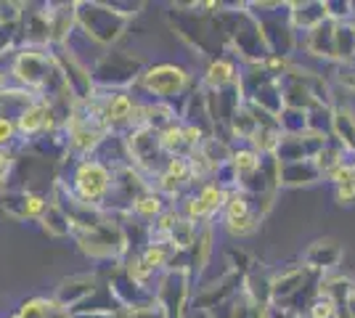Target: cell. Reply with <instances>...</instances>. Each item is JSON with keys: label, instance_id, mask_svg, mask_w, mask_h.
I'll use <instances>...</instances> for the list:
<instances>
[{"label": "cell", "instance_id": "obj_9", "mask_svg": "<svg viewBox=\"0 0 355 318\" xmlns=\"http://www.w3.org/2000/svg\"><path fill=\"white\" fill-rule=\"evenodd\" d=\"M40 226L48 236H53V239H67V236H72V223H69V218H67V212L61 210L59 204H53L51 202V207L45 210V215L40 218Z\"/></svg>", "mask_w": 355, "mask_h": 318}, {"label": "cell", "instance_id": "obj_7", "mask_svg": "<svg viewBox=\"0 0 355 318\" xmlns=\"http://www.w3.org/2000/svg\"><path fill=\"white\" fill-rule=\"evenodd\" d=\"M164 210H167V199L148 186L138 197H133L130 207H128V218H133L135 223H141V226H151Z\"/></svg>", "mask_w": 355, "mask_h": 318}, {"label": "cell", "instance_id": "obj_17", "mask_svg": "<svg viewBox=\"0 0 355 318\" xmlns=\"http://www.w3.org/2000/svg\"><path fill=\"white\" fill-rule=\"evenodd\" d=\"M6 88H8V85H0V96H3V91H6Z\"/></svg>", "mask_w": 355, "mask_h": 318}, {"label": "cell", "instance_id": "obj_12", "mask_svg": "<svg viewBox=\"0 0 355 318\" xmlns=\"http://www.w3.org/2000/svg\"><path fill=\"white\" fill-rule=\"evenodd\" d=\"M311 316L313 318H334L337 316V303L329 292H321L311 303Z\"/></svg>", "mask_w": 355, "mask_h": 318}, {"label": "cell", "instance_id": "obj_5", "mask_svg": "<svg viewBox=\"0 0 355 318\" xmlns=\"http://www.w3.org/2000/svg\"><path fill=\"white\" fill-rule=\"evenodd\" d=\"M48 207H51V197L48 194L21 191V188H6L0 194V212L6 218L16 220V223H24V220L40 223V218L45 215Z\"/></svg>", "mask_w": 355, "mask_h": 318}, {"label": "cell", "instance_id": "obj_4", "mask_svg": "<svg viewBox=\"0 0 355 318\" xmlns=\"http://www.w3.org/2000/svg\"><path fill=\"white\" fill-rule=\"evenodd\" d=\"M189 85H191L189 69H183L180 64H167V61H164V64L146 67V69L138 75L133 88L151 96L154 104H167V101H173L178 96H183Z\"/></svg>", "mask_w": 355, "mask_h": 318}, {"label": "cell", "instance_id": "obj_13", "mask_svg": "<svg viewBox=\"0 0 355 318\" xmlns=\"http://www.w3.org/2000/svg\"><path fill=\"white\" fill-rule=\"evenodd\" d=\"M326 178H329V181H334L337 186L353 181V162H340V165H334L329 173H326Z\"/></svg>", "mask_w": 355, "mask_h": 318}, {"label": "cell", "instance_id": "obj_15", "mask_svg": "<svg viewBox=\"0 0 355 318\" xmlns=\"http://www.w3.org/2000/svg\"><path fill=\"white\" fill-rule=\"evenodd\" d=\"M337 199H340L342 204H353L355 202V181H347L337 186Z\"/></svg>", "mask_w": 355, "mask_h": 318}, {"label": "cell", "instance_id": "obj_11", "mask_svg": "<svg viewBox=\"0 0 355 318\" xmlns=\"http://www.w3.org/2000/svg\"><path fill=\"white\" fill-rule=\"evenodd\" d=\"M0 149H14L19 152V133H16V120L0 112Z\"/></svg>", "mask_w": 355, "mask_h": 318}, {"label": "cell", "instance_id": "obj_6", "mask_svg": "<svg viewBox=\"0 0 355 318\" xmlns=\"http://www.w3.org/2000/svg\"><path fill=\"white\" fill-rule=\"evenodd\" d=\"M96 289H98L96 273H74V276L64 279L59 287H56V294H53L51 300L69 313V310H74L77 305L85 303Z\"/></svg>", "mask_w": 355, "mask_h": 318}, {"label": "cell", "instance_id": "obj_8", "mask_svg": "<svg viewBox=\"0 0 355 318\" xmlns=\"http://www.w3.org/2000/svg\"><path fill=\"white\" fill-rule=\"evenodd\" d=\"M205 85L212 88V93L218 91H225V88H234L239 85V75H236V64L231 59H215L212 64L207 67V72H205Z\"/></svg>", "mask_w": 355, "mask_h": 318}, {"label": "cell", "instance_id": "obj_2", "mask_svg": "<svg viewBox=\"0 0 355 318\" xmlns=\"http://www.w3.org/2000/svg\"><path fill=\"white\" fill-rule=\"evenodd\" d=\"M128 21L130 19L114 11L109 3H74V27L106 51L122 37Z\"/></svg>", "mask_w": 355, "mask_h": 318}, {"label": "cell", "instance_id": "obj_1", "mask_svg": "<svg viewBox=\"0 0 355 318\" xmlns=\"http://www.w3.org/2000/svg\"><path fill=\"white\" fill-rule=\"evenodd\" d=\"M56 181L69 191V197L77 204L90 210H106L114 188V170L96 157H85V159H72L69 175H56Z\"/></svg>", "mask_w": 355, "mask_h": 318}, {"label": "cell", "instance_id": "obj_16", "mask_svg": "<svg viewBox=\"0 0 355 318\" xmlns=\"http://www.w3.org/2000/svg\"><path fill=\"white\" fill-rule=\"evenodd\" d=\"M6 188H8V181H3V178H0V194H3Z\"/></svg>", "mask_w": 355, "mask_h": 318}, {"label": "cell", "instance_id": "obj_10", "mask_svg": "<svg viewBox=\"0 0 355 318\" xmlns=\"http://www.w3.org/2000/svg\"><path fill=\"white\" fill-rule=\"evenodd\" d=\"M59 310V305L53 300H45V297H32V300H24L21 308L14 313V318H51ZM64 310V308H61Z\"/></svg>", "mask_w": 355, "mask_h": 318}, {"label": "cell", "instance_id": "obj_14", "mask_svg": "<svg viewBox=\"0 0 355 318\" xmlns=\"http://www.w3.org/2000/svg\"><path fill=\"white\" fill-rule=\"evenodd\" d=\"M16 157H19V152H14V149H0V178L3 181L11 178L16 167Z\"/></svg>", "mask_w": 355, "mask_h": 318}, {"label": "cell", "instance_id": "obj_3", "mask_svg": "<svg viewBox=\"0 0 355 318\" xmlns=\"http://www.w3.org/2000/svg\"><path fill=\"white\" fill-rule=\"evenodd\" d=\"M144 69V61L130 56L128 51H106L90 69V82L96 91H128Z\"/></svg>", "mask_w": 355, "mask_h": 318}]
</instances>
